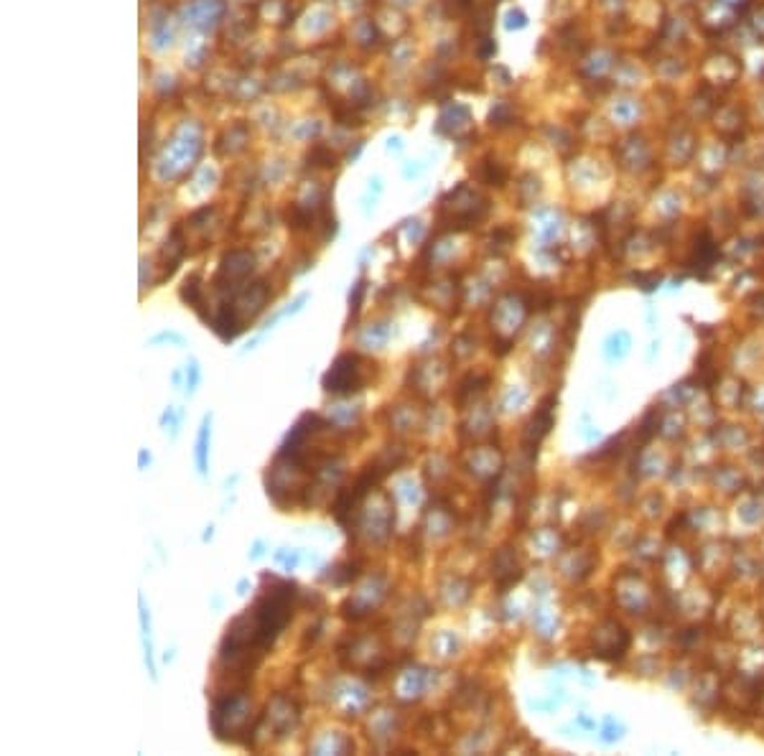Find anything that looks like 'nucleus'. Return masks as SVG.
<instances>
[{
  "mask_svg": "<svg viewBox=\"0 0 764 756\" xmlns=\"http://www.w3.org/2000/svg\"><path fill=\"white\" fill-rule=\"evenodd\" d=\"M321 385L331 395H352L357 390H362V359L357 354H349V352L339 354L331 364V370L323 375Z\"/></svg>",
  "mask_w": 764,
  "mask_h": 756,
  "instance_id": "obj_1",
  "label": "nucleus"
},
{
  "mask_svg": "<svg viewBox=\"0 0 764 756\" xmlns=\"http://www.w3.org/2000/svg\"><path fill=\"white\" fill-rule=\"evenodd\" d=\"M609 115L619 130H630V127L639 125V120L645 115V102L637 95H619L609 107Z\"/></svg>",
  "mask_w": 764,
  "mask_h": 756,
  "instance_id": "obj_2",
  "label": "nucleus"
},
{
  "mask_svg": "<svg viewBox=\"0 0 764 756\" xmlns=\"http://www.w3.org/2000/svg\"><path fill=\"white\" fill-rule=\"evenodd\" d=\"M652 163V148L642 135H632L622 143V165L630 171H645Z\"/></svg>",
  "mask_w": 764,
  "mask_h": 756,
  "instance_id": "obj_3",
  "label": "nucleus"
},
{
  "mask_svg": "<svg viewBox=\"0 0 764 756\" xmlns=\"http://www.w3.org/2000/svg\"><path fill=\"white\" fill-rule=\"evenodd\" d=\"M250 273H252V255L250 252H232V255H227L224 262H222L220 278H217V280H227L229 288L237 291L240 285H235V283H242Z\"/></svg>",
  "mask_w": 764,
  "mask_h": 756,
  "instance_id": "obj_4",
  "label": "nucleus"
},
{
  "mask_svg": "<svg viewBox=\"0 0 764 756\" xmlns=\"http://www.w3.org/2000/svg\"><path fill=\"white\" fill-rule=\"evenodd\" d=\"M553 426V413H551V400H545L543 405H540V410H538L535 415H533V420L528 423V431H525V443L528 446H540V441H543L545 435H548V431H551Z\"/></svg>",
  "mask_w": 764,
  "mask_h": 756,
  "instance_id": "obj_5",
  "label": "nucleus"
},
{
  "mask_svg": "<svg viewBox=\"0 0 764 756\" xmlns=\"http://www.w3.org/2000/svg\"><path fill=\"white\" fill-rule=\"evenodd\" d=\"M209 438H212V413L202 417V426H199L197 435V449H194V461H197L199 476L209 474Z\"/></svg>",
  "mask_w": 764,
  "mask_h": 756,
  "instance_id": "obj_6",
  "label": "nucleus"
},
{
  "mask_svg": "<svg viewBox=\"0 0 764 756\" xmlns=\"http://www.w3.org/2000/svg\"><path fill=\"white\" fill-rule=\"evenodd\" d=\"M138 606H141V639H143V657H145V667H148L150 680H158L156 660H153V639H150V614L145 609L143 596H138Z\"/></svg>",
  "mask_w": 764,
  "mask_h": 756,
  "instance_id": "obj_7",
  "label": "nucleus"
},
{
  "mask_svg": "<svg viewBox=\"0 0 764 756\" xmlns=\"http://www.w3.org/2000/svg\"><path fill=\"white\" fill-rule=\"evenodd\" d=\"M202 278L199 276H189L186 280H184V288H181V298L184 303H189L194 311H199V306H202Z\"/></svg>",
  "mask_w": 764,
  "mask_h": 756,
  "instance_id": "obj_8",
  "label": "nucleus"
},
{
  "mask_svg": "<svg viewBox=\"0 0 764 756\" xmlns=\"http://www.w3.org/2000/svg\"><path fill=\"white\" fill-rule=\"evenodd\" d=\"M199 382H202V370H199V362H197V359L191 357V359H189V367H186V395H189V397L197 393Z\"/></svg>",
  "mask_w": 764,
  "mask_h": 756,
  "instance_id": "obj_9",
  "label": "nucleus"
},
{
  "mask_svg": "<svg viewBox=\"0 0 764 756\" xmlns=\"http://www.w3.org/2000/svg\"><path fill=\"white\" fill-rule=\"evenodd\" d=\"M627 344H630V339H627V334H624V331H619V334H614V336H612V339H609V344H607V354L609 357H622L624 354V352H627Z\"/></svg>",
  "mask_w": 764,
  "mask_h": 756,
  "instance_id": "obj_10",
  "label": "nucleus"
},
{
  "mask_svg": "<svg viewBox=\"0 0 764 756\" xmlns=\"http://www.w3.org/2000/svg\"><path fill=\"white\" fill-rule=\"evenodd\" d=\"M622 733H624L622 726L614 723V718H607V723H604V731H601V741H607V744H614L616 739H622Z\"/></svg>",
  "mask_w": 764,
  "mask_h": 756,
  "instance_id": "obj_11",
  "label": "nucleus"
},
{
  "mask_svg": "<svg viewBox=\"0 0 764 756\" xmlns=\"http://www.w3.org/2000/svg\"><path fill=\"white\" fill-rule=\"evenodd\" d=\"M163 341H168V344H176V347H184V336H181V334H176V331H161V334H156V336H153L148 344H150V347H156V344H163Z\"/></svg>",
  "mask_w": 764,
  "mask_h": 756,
  "instance_id": "obj_12",
  "label": "nucleus"
},
{
  "mask_svg": "<svg viewBox=\"0 0 764 756\" xmlns=\"http://www.w3.org/2000/svg\"><path fill=\"white\" fill-rule=\"evenodd\" d=\"M364 288H367V283L359 280V283L355 285V291H352V296H349V308H352V316H355V318H357V314H359V308H362Z\"/></svg>",
  "mask_w": 764,
  "mask_h": 756,
  "instance_id": "obj_13",
  "label": "nucleus"
},
{
  "mask_svg": "<svg viewBox=\"0 0 764 756\" xmlns=\"http://www.w3.org/2000/svg\"><path fill=\"white\" fill-rule=\"evenodd\" d=\"M752 31H754L756 39H762L764 41V6L759 10H756V16L754 21H752Z\"/></svg>",
  "mask_w": 764,
  "mask_h": 756,
  "instance_id": "obj_14",
  "label": "nucleus"
},
{
  "mask_svg": "<svg viewBox=\"0 0 764 756\" xmlns=\"http://www.w3.org/2000/svg\"><path fill=\"white\" fill-rule=\"evenodd\" d=\"M525 26V16H522L520 10H510V16H507V28H522Z\"/></svg>",
  "mask_w": 764,
  "mask_h": 756,
  "instance_id": "obj_15",
  "label": "nucleus"
},
{
  "mask_svg": "<svg viewBox=\"0 0 764 756\" xmlns=\"http://www.w3.org/2000/svg\"><path fill=\"white\" fill-rule=\"evenodd\" d=\"M263 552H265V543H263V540H255L250 548V560H258Z\"/></svg>",
  "mask_w": 764,
  "mask_h": 756,
  "instance_id": "obj_16",
  "label": "nucleus"
},
{
  "mask_svg": "<svg viewBox=\"0 0 764 756\" xmlns=\"http://www.w3.org/2000/svg\"><path fill=\"white\" fill-rule=\"evenodd\" d=\"M150 464V453L145 449H141V453H138V469L141 471H145V466Z\"/></svg>",
  "mask_w": 764,
  "mask_h": 756,
  "instance_id": "obj_17",
  "label": "nucleus"
},
{
  "mask_svg": "<svg viewBox=\"0 0 764 756\" xmlns=\"http://www.w3.org/2000/svg\"><path fill=\"white\" fill-rule=\"evenodd\" d=\"M299 560H301V552L299 550L293 552V555H288V558H285V570H293V568L299 566Z\"/></svg>",
  "mask_w": 764,
  "mask_h": 756,
  "instance_id": "obj_18",
  "label": "nucleus"
},
{
  "mask_svg": "<svg viewBox=\"0 0 764 756\" xmlns=\"http://www.w3.org/2000/svg\"><path fill=\"white\" fill-rule=\"evenodd\" d=\"M721 3L731 6V8H741V6H747V3H752V0H721Z\"/></svg>",
  "mask_w": 764,
  "mask_h": 756,
  "instance_id": "obj_19",
  "label": "nucleus"
},
{
  "mask_svg": "<svg viewBox=\"0 0 764 756\" xmlns=\"http://www.w3.org/2000/svg\"><path fill=\"white\" fill-rule=\"evenodd\" d=\"M212 535H214V525H209V528L204 530V535H202V540H204V543H209V540H212Z\"/></svg>",
  "mask_w": 764,
  "mask_h": 756,
  "instance_id": "obj_20",
  "label": "nucleus"
},
{
  "mask_svg": "<svg viewBox=\"0 0 764 756\" xmlns=\"http://www.w3.org/2000/svg\"><path fill=\"white\" fill-rule=\"evenodd\" d=\"M171 382L179 385V382H181V372H174V375H171Z\"/></svg>",
  "mask_w": 764,
  "mask_h": 756,
  "instance_id": "obj_21",
  "label": "nucleus"
},
{
  "mask_svg": "<svg viewBox=\"0 0 764 756\" xmlns=\"http://www.w3.org/2000/svg\"><path fill=\"white\" fill-rule=\"evenodd\" d=\"M245 588H247V581H240V583H237V593H245Z\"/></svg>",
  "mask_w": 764,
  "mask_h": 756,
  "instance_id": "obj_22",
  "label": "nucleus"
}]
</instances>
